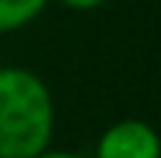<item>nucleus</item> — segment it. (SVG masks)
<instances>
[{"instance_id":"obj_1","label":"nucleus","mask_w":161,"mask_h":158,"mask_svg":"<svg viewBox=\"0 0 161 158\" xmlns=\"http://www.w3.org/2000/svg\"><path fill=\"white\" fill-rule=\"evenodd\" d=\"M57 107L48 84L24 66H0V158H33L51 146Z\"/></svg>"},{"instance_id":"obj_2","label":"nucleus","mask_w":161,"mask_h":158,"mask_svg":"<svg viewBox=\"0 0 161 158\" xmlns=\"http://www.w3.org/2000/svg\"><path fill=\"white\" fill-rule=\"evenodd\" d=\"M92 158H161V134L146 119H119L98 134Z\"/></svg>"},{"instance_id":"obj_3","label":"nucleus","mask_w":161,"mask_h":158,"mask_svg":"<svg viewBox=\"0 0 161 158\" xmlns=\"http://www.w3.org/2000/svg\"><path fill=\"white\" fill-rule=\"evenodd\" d=\"M45 6L48 0H0V33H15L33 24Z\"/></svg>"},{"instance_id":"obj_4","label":"nucleus","mask_w":161,"mask_h":158,"mask_svg":"<svg viewBox=\"0 0 161 158\" xmlns=\"http://www.w3.org/2000/svg\"><path fill=\"white\" fill-rule=\"evenodd\" d=\"M60 3H63L66 9H72V12H92V9H98V6H104L108 0H60Z\"/></svg>"},{"instance_id":"obj_5","label":"nucleus","mask_w":161,"mask_h":158,"mask_svg":"<svg viewBox=\"0 0 161 158\" xmlns=\"http://www.w3.org/2000/svg\"><path fill=\"white\" fill-rule=\"evenodd\" d=\"M33 158H84L80 152H69V149H42L39 155H33Z\"/></svg>"}]
</instances>
